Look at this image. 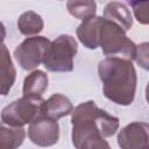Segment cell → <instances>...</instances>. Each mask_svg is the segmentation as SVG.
Listing matches in <instances>:
<instances>
[{"label":"cell","mask_w":149,"mask_h":149,"mask_svg":"<svg viewBox=\"0 0 149 149\" xmlns=\"http://www.w3.org/2000/svg\"><path fill=\"white\" fill-rule=\"evenodd\" d=\"M72 143L76 149H107L105 137L113 136L119 129V119L99 108L90 100L78 105L71 113Z\"/></svg>","instance_id":"cell-1"},{"label":"cell","mask_w":149,"mask_h":149,"mask_svg":"<svg viewBox=\"0 0 149 149\" xmlns=\"http://www.w3.org/2000/svg\"><path fill=\"white\" fill-rule=\"evenodd\" d=\"M104 95L112 102L128 106L134 101L137 77L132 61L106 57L98 65Z\"/></svg>","instance_id":"cell-2"},{"label":"cell","mask_w":149,"mask_h":149,"mask_svg":"<svg viewBox=\"0 0 149 149\" xmlns=\"http://www.w3.org/2000/svg\"><path fill=\"white\" fill-rule=\"evenodd\" d=\"M99 47L107 57H118L133 61L136 55L135 43L128 38L118 24L102 17L99 29Z\"/></svg>","instance_id":"cell-3"},{"label":"cell","mask_w":149,"mask_h":149,"mask_svg":"<svg viewBox=\"0 0 149 149\" xmlns=\"http://www.w3.org/2000/svg\"><path fill=\"white\" fill-rule=\"evenodd\" d=\"M77 51L78 44L74 37L71 35H61L50 43L42 63L51 72H71Z\"/></svg>","instance_id":"cell-4"},{"label":"cell","mask_w":149,"mask_h":149,"mask_svg":"<svg viewBox=\"0 0 149 149\" xmlns=\"http://www.w3.org/2000/svg\"><path fill=\"white\" fill-rule=\"evenodd\" d=\"M43 99L22 97L7 105L1 112V121L10 127H23L40 115Z\"/></svg>","instance_id":"cell-5"},{"label":"cell","mask_w":149,"mask_h":149,"mask_svg":"<svg viewBox=\"0 0 149 149\" xmlns=\"http://www.w3.org/2000/svg\"><path fill=\"white\" fill-rule=\"evenodd\" d=\"M50 43L44 36L27 37L15 48L14 57L23 70H33L43 62L44 54Z\"/></svg>","instance_id":"cell-6"},{"label":"cell","mask_w":149,"mask_h":149,"mask_svg":"<svg viewBox=\"0 0 149 149\" xmlns=\"http://www.w3.org/2000/svg\"><path fill=\"white\" fill-rule=\"evenodd\" d=\"M28 136L29 140L38 147L47 148L54 146L58 142L59 139L58 122L40 114L30 122L28 128Z\"/></svg>","instance_id":"cell-7"},{"label":"cell","mask_w":149,"mask_h":149,"mask_svg":"<svg viewBox=\"0 0 149 149\" xmlns=\"http://www.w3.org/2000/svg\"><path fill=\"white\" fill-rule=\"evenodd\" d=\"M118 144L121 149H149V125L132 122L121 128L118 134Z\"/></svg>","instance_id":"cell-8"},{"label":"cell","mask_w":149,"mask_h":149,"mask_svg":"<svg viewBox=\"0 0 149 149\" xmlns=\"http://www.w3.org/2000/svg\"><path fill=\"white\" fill-rule=\"evenodd\" d=\"M72 111H73V106L70 99L63 94L55 93L42 102L40 114L57 121L58 119L72 113Z\"/></svg>","instance_id":"cell-9"},{"label":"cell","mask_w":149,"mask_h":149,"mask_svg":"<svg viewBox=\"0 0 149 149\" xmlns=\"http://www.w3.org/2000/svg\"><path fill=\"white\" fill-rule=\"evenodd\" d=\"M16 79V70L5 44L0 45V95H7Z\"/></svg>","instance_id":"cell-10"},{"label":"cell","mask_w":149,"mask_h":149,"mask_svg":"<svg viewBox=\"0 0 149 149\" xmlns=\"http://www.w3.org/2000/svg\"><path fill=\"white\" fill-rule=\"evenodd\" d=\"M101 16H92L84 20L77 28V37L81 44L88 49H97L99 47V29L101 24Z\"/></svg>","instance_id":"cell-11"},{"label":"cell","mask_w":149,"mask_h":149,"mask_svg":"<svg viewBox=\"0 0 149 149\" xmlns=\"http://www.w3.org/2000/svg\"><path fill=\"white\" fill-rule=\"evenodd\" d=\"M104 19L114 22L123 31H128L133 26V17L130 10L126 7L125 3L112 1L105 6Z\"/></svg>","instance_id":"cell-12"},{"label":"cell","mask_w":149,"mask_h":149,"mask_svg":"<svg viewBox=\"0 0 149 149\" xmlns=\"http://www.w3.org/2000/svg\"><path fill=\"white\" fill-rule=\"evenodd\" d=\"M48 74L44 71L35 70L29 73L23 81V97L30 99H42L48 88Z\"/></svg>","instance_id":"cell-13"},{"label":"cell","mask_w":149,"mask_h":149,"mask_svg":"<svg viewBox=\"0 0 149 149\" xmlns=\"http://www.w3.org/2000/svg\"><path fill=\"white\" fill-rule=\"evenodd\" d=\"M23 127H10L0 123V149H17L24 141Z\"/></svg>","instance_id":"cell-14"},{"label":"cell","mask_w":149,"mask_h":149,"mask_svg":"<svg viewBox=\"0 0 149 149\" xmlns=\"http://www.w3.org/2000/svg\"><path fill=\"white\" fill-rule=\"evenodd\" d=\"M44 22L41 15L33 10L24 12L20 15L17 20V29L21 34L26 36H33L37 35L43 30Z\"/></svg>","instance_id":"cell-15"},{"label":"cell","mask_w":149,"mask_h":149,"mask_svg":"<svg viewBox=\"0 0 149 149\" xmlns=\"http://www.w3.org/2000/svg\"><path fill=\"white\" fill-rule=\"evenodd\" d=\"M66 7L69 13L84 21L87 20L92 16H95V10H97V3L95 1H68L66 2Z\"/></svg>","instance_id":"cell-16"},{"label":"cell","mask_w":149,"mask_h":149,"mask_svg":"<svg viewBox=\"0 0 149 149\" xmlns=\"http://www.w3.org/2000/svg\"><path fill=\"white\" fill-rule=\"evenodd\" d=\"M130 6L133 7L135 17L137 19V21L142 24H147L148 23V6L149 2H140V1H130L129 2Z\"/></svg>","instance_id":"cell-17"},{"label":"cell","mask_w":149,"mask_h":149,"mask_svg":"<svg viewBox=\"0 0 149 149\" xmlns=\"http://www.w3.org/2000/svg\"><path fill=\"white\" fill-rule=\"evenodd\" d=\"M139 65L143 69H148V43L144 42L140 45H136V55L134 58Z\"/></svg>","instance_id":"cell-18"},{"label":"cell","mask_w":149,"mask_h":149,"mask_svg":"<svg viewBox=\"0 0 149 149\" xmlns=\"http://www.w3.org/2000/svg\"><path fill=\"white\" fill-rule=\"evenodd\" d=\"M5 37H6V28H5L3 23L0 21V45L3 44Z\"/></svg>","instance_id":"cell-19"},{"label":"cell","mask_w":149,"mask_h":149,"mask_svg":"<svg viewBox=\"0 0 149 149\" xmlns=\"http://www.w3.org/2000/svg\"><path fill=\"white\" fill-rule=\"evenodd\" d=\"M107 149H111V148H107Z\"/></svg>","instance_id":"cell-20"}]
</instances>
